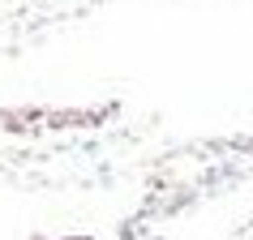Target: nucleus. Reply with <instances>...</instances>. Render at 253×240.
Instances as JSON below:
<instances>
[]
</instances>
